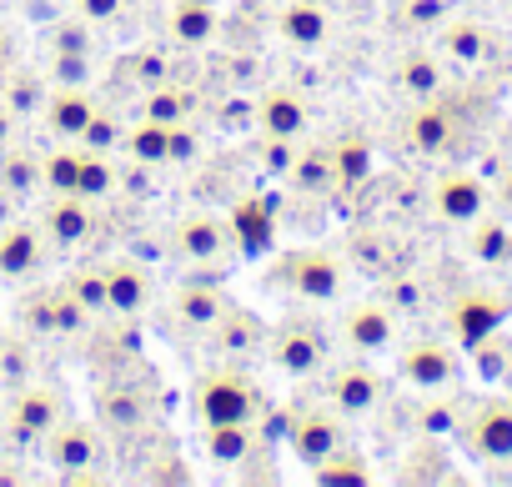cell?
Instances as JSON below:
<instances>
[{"instance_id": "6da1fadb", "label": "cell", "mask_w": 512, "mask_h": 487, "mask_svg": "<svg viewBox=\"0 0 512 487\" xmlns=\"http://www.w3.org/2000/svg\"><path fill=\"white\" fill-rule=\"evenodd\" d=\"M191 417L196 427H221V422H262L267 417V392L251 382L241 362H211L191 382Z\"/></svg>"}, {"instance_id": "7a4b0ae2", "label": "cell", "mask_w": 512, "mask_h": 487, "mask_svg": "<svg viewBox=\"0 0 512 487\" xmlns=\"http://www.w3.org/2000/svg\"><path fill=\"white\" fill-rule=\"evenodd\" d=\"M337 352V337L322 317L312 312H297V317H282L272 332H267V362L287 377H317Z\"/></svg>"}, {"instance_id": "3957f363", "label": "cell", "mask_w": 512, "mask_h": 487, "mask_svg": "<svg viewBox=\"0 0 512 487\" xmlns=\"http://www.w3.org/2000/svg\"><path fill=\"white\" fill-rule=\"evenodd\" d=\"M277 287H287L292 297L322 307V302H337L342 297V282H347V257L337 247H302V252H287L272 272Z\"/></svg>"}, {"instance_id": "277c9868", "label": "cell", "mask_w": 512, "mask_h": 487, "mask_svg": "<svg viewBox=\"0 0 512 487\" xmlns=\"http://www.w3.org/2000/svg\"><path fill=\"white\" fill-rule=\"evenodd\" d=\"M41 447H46V462H51L66 482H96V477H101L96 462L106 457V432H101L96 417H71V412H66Z\"/></svg>"}, {"instance_id": "5b68a950", "label": "cell", "mask_w": 512, "mask_h": 487, "mask_svg": "<svg viewBox=\"0 0 512 487\" xmlns=\"http://www.w3.org/2000/svg\"><path fill=\"white\" fill-rule=\"evenodd\" d=\"M462 136H467V126H462L457 101H447V91H437V96H427V101H412V111L402 116V141H407V151H417V156H427V161L452 156V151L462 146Z\"/></svg>"}, {"instance_id": "8992f818", "label": "cell", "mask_w": 512, "mask_h": 487, "mask_svg": "<svg viewBox=\"0 0 512 487\" xmlns=\"http://www.w3.org/2000/svg\"><path fill=\"white\" fill-rule=\"evenodd\" d=\"M452 437L477 462H512V397H472Z\"/></svg>"}, {"instance_id": "52a82bcc", "label": "cell", "mask_w": 512, "mask_h": 487, "mask_svg": "<svg viewBox=\"0 0 512 487\" xmlns=\"http://www.w3.org/2000/svg\"><path fill=\"white\" fill-rule=\"evenodd\" d=\"M61 417H66V392L56 382H26L16 387L11 407L0 412V427H6L16 447H41Z\"/></svg>"}, {"instance_id": "ba28073f", "label": "cell", "mask_w": 512, "mask_h": 487, "mask_svg": "<svg viewBox=\"0 0 512 487\" xmlns=\"http://www.w3.org/2000/svg\"><path fill=\"white\" fill-rule=\"evenodd\" d=\"M397 377L412 392H447L462 382V352L452 337H407L397 352Z\"/></svg>"}, {"instance_id": "9c48e42d", "label": "cell", "mask_w": 512, "mask_h": 487, "mask_svg": "<svg viewBox=\"0 0 512 487\" xmlns=\"http://www.w3.org/2000/svg\"><path fill=\"white\" fill-rule=\"evenodd\" d=\"M322 397H327L347 422H362V417H372V412L382 407L387 377H382L377 367H367L362 357H352V362H327V367H322Z\"/></svg>"}, {"instance_id": "30bf717a", "label": "cell", "mask_w": 512, "mask_h": 487, "mask_svg": "<svg viewBox=\"0 0 512 487\" xmlns=\"http://www.w3.org/2000/svg\"><path fill=\"white\" fill-rule=\"evenodd\" d=\"M282 422H287V442H292V452H297L307 467L322 462L327 452L347 447V417H342L332 402H297V407L282 412Z\"/></svg>"}, {"instance_id": "8fae6325", "label": "cell", "mask_w": 512, "mask_h": 487, "mask_svg": "<svg viewBox=\"0 0 512 487\" xmlns=\"http://www.w3.org/2000/svg\"><path fill=\"white\" fill-rule=\"evenodd\" d=\"M507 317V297L497 287H457L442 307V322H447V337L462 342V347H477L487 342Z\"/></svg>"}, {"instance_id": "7c38bea8", "label": "cell", "mask_w": 512, "mask_h": 487, "mask_svg": "<svg viewBox=\"0 0 512 487\" xmlns=\"http://www.w3.org/2000/svg\"><path fill=\"white\" fill-rule=\"evenodd\" d=\"M96 422L111 437H136L156 422V392L131 377H111L96 387Z\"/></svg>"}, {"instance_id": "4fadbf2b", "label": "cell", "mask_w": 512, "mask_h": 487, "mask_svg": "<svg viewBox=\"0 0 512 487\" xmlns=\"http://www.w3.org/2000/svg\"><path fill=\"white\" fill-rule=\"evenodd\" d=\"M487 181L467 166H442L432 181H427V211L442 221V226H467L487 211Z\"/></svg>"}, {"instance_id": "5bb4252c", "label": "cell", "mask_w": 512, "mask_h": 487, "mask_svg": "<svg viewBox=\"0 0 512 487\" xmlns=\"http://www.w3.org/2000/svg\"><path fill=\"white\" fill-rule=\"evenodd\" d=\"M171 252L191 267H226V257L236 252V236L226 226V216L216 211H186L171 226Z\"/></svg>"}, {"instance_id": "9a60e30c", "label": "cell", "mask_w": 512, "mask_h": 487, "mask_svg": "<svg viewBox=\"0 0 512 487\" xmlns=\"http://www.w3.org/2000/svg\"><path fill=\"white\" fill-rule=\"evenodd\" d=\"M337 342H342L352 357H382V352H392V342H397V312H392L382 297L347 302L342 317H337Z\"/></svg>"}, {"instance_id": "2e32d148", "label": "cell", "mask_w": 512, "mask_h": 487, "mask_svg": "<svg viewBox=\"0 0 512 487\" xmlns=\"http://www.w3.org/2000/svg\"><path fill=\"white\" fill-rule=\"evenodd\" d=\"M21 332L26 337H76L86 322H91V312L76 302V297H66V287H41V292H26L21 297Z\"/></svg>"}, {"instance_id": "e0dca14e", "label": "cell", "mask_w": 512, "mask_h": 487, "mask_svg": "<svg viewBox=\"0 0 512 487\" xmlns=\"http://www.w3.org/2000/svg\"><path fill=\"white\" fill-rule=\"evenodd\" d=\"M272 26L292 51H322V46L337 41V11L327 0H287Z\"/></svg>"}, {"instance_id": "ac0fdd59", "label": "cell", "mask_w": 512, "mask_h": 487, "mask_svg": "<svg viewBox=\"0 0 512 487\" xmlns=\"http://www.w3.org/2000/svg\"><path fill=\"white\" fill-rule=\"evenodd\" d=\"M231 312V297L216 287V282H181L171 297H166V317L191 332V337H206L221 317Z\"/></svg>"}, {"instance_id": "d6986e66", "label": "cell", "mask_w": 512, "mask_h": 487, "mask_svg": "<svg viewBox=\"0 0 512 487\" xmlns=\"http://www.w3.org/2000/svg\"><path fill=\"white\" fill-rule=\"evenodd\" d=\"M201 452H206L211 467L236 472V467H246V462H256V457L267 452V432H262V422H221V427H201Z\"/></svg>"}, {"instance_id": "ffe728a7", "label": "cell", "mask_w": 512, "mask_h": 487, "mask_svg": "<svg viewBox=\"0 0 512 487\" xmlns=\"http://www.w3.org/2000/svg\"><path fill=\"white\" fill-rule=\"evenodd\" d=\"M46 231L36 221H6L0 226V282H31L46 262Z\"/></svg>"}, {"instance_id": "44dd1931", "label": "cell", "mask_w": 512, "mask_h": 487, "mask_svg": "<svg viewBox=\"0 0 512 487\" xmlns=\"http://www.w3.org/2000/svg\"><path fill=\"white\" fill-rule=\"evenodd\" d=\"M437 51L442 61H457V66H487L497 56V36L477 16H447L437 26Z\"/></svg>"}, {"instance_id": "7402d4cb", "label": "cell", "mask_w": 512, "mask_h": 487, "mask_svg": "<svg viewBox=\"0 0 512 487\" xmlns=\"http://www.w3.org/2000/svg\"><path fill=\"white\" fill-rule=\"evenodd\" d=\"M106 302H111V312H116L121 322L146 317V312H151V302H156L151 272H146L141 262H131V257L106 262Z\"/></svg>"}, {"instance_id": "603a6c76", "label": "cell", "mask_w": 512, "mask_h": 487, "mask_svg": "<svg viewBox=\"0 0 512 487\" xmlns=\"http://www.w3.org/2000/svg\"><path fill=\"white\" fill-rule=\"evenodd\" d=\"M96 91L91 86H51L46 91V106H41V121L56 141H81V131L91 126L96 116Z\"/></svg>"}, {"instance_id": "cb8c5ba5", "label": "cell", "mask_w": 512, "mask_h": 487, "mask_svg": "<svg viewBox=\"0 0 512 487\" xmlns=\"http://www.w3.org/2000/svg\"><path fill=\"white\" fill-rule=\"evenodd\" d=\"M121 151L131 161H141V166H166V161H181L191 151V136H186V126H161V121L141 116L136 126H126Z\"/></svg>"}, {"instance_id": "d4e9b609", "label": "cell", "mask_w": 512, "mask_h": 487, "mask_svg": "<svg viewBox=\"0 0 512 487\" xmlns=\"http://www.w3.org/2000/svg\"><path fill=\"white\" fill-rule=\"evenodd\" d=\"M392 86L407 101H427L437 91H447V71H442V51L437 46H407L392 61Z\"/></svg>"}, {"instance_id": "484cf974", "label": "cell", "mask_w": 512, "mask_h": 487, "mask_svg": "<svg viewBox=\"0 0 512 487\" xmlns=\"http://www.w3.org/2000/svg\"><path fill=\"white\" fill-rule=\"evenodd\" d=\"M267 332H272V327H267L262 317L231 302V312H226L206 337H211V352H216L221 362H236V357H251V352H267Z\"/></svg>"}, {"instance_id": "4316f807", "label": "cell", "mask_w": 512, "mask_h": 487, "mask_svg": "<svg viewBox=\"0 0 512 487\" xmlns=\"http://www.w3.org/2000/svg\"><path fill=\"white\" fill-rule=\"evenodd\" d=\"M41 231H46L51 247H81L96 231V211H91L86 196H51L41 206Z\"/></svg>"}, {"instance_id": "83f0119b", "label": "cell", "mask_w": 512, "mask_h": 487, "mask_svg": "<svg viewBox=\"0 0 512 487\" xmlns=\"http://www.w3.org/2000/svg\"><path fill=\"white\" fill-rule=\"evenodd\" d=\"M256 131L262 136H302L307 131V96L297 86H267L256 96Z\"/></svg>"}, {"instance_id": "f1b7e54d", "label": "cell", "mask_w": 512, "mask_h": 487, "mask_svg": "<svg viewBox=\"0 0 512 487\" xmlns=\"http://www.w3.org/2000/svg\"><path fill=\"white\" fill-rule=\"evenodd\" d=\"M166 31L176 46H211L221 36V11L211 6V0H171V16H166Z\"/></svg>"}, {"instance_id": "f546056e", "label": "cell", "mask_w": 512, "mask_h": 487, "mask_svg": "<svg viewBox=\"0 0 512 487\" xmlns=\"http://www.w3.org/2000/svg\"><path fill=\"white\" fill-rule=\"evenodd\" d=\"M467 231V257L482 262V267H512V226L507 216H477L462 226Z\"/></svg>"}, {"instance_id": "4dcf8cb0", "label": "cell", "mask_w": 512, "mask_h": 487, "mask_svg": "<svg viewBox=\"0 0 512 487\" xmlns=\"http://www.w3.org/2000/svg\"><path fill=\"white\" fill-rule=\"evenodd\" d=\"M46 91H51V81H46L36 66H6V71H0V101L16 111L21 126H26L31 116H41Z\"/></svg>"}, {"instance_id": "1f68e13d", "label": "cell", "mask_w": 512, "mask_h": 487, "mask_svg": "<svg viewBox=\"0 0 512 487\" xmlns=\"http://www.w3.org/2000/svg\"><path fill=\"white\" fill-rule=\"evenodd\" d=\"M287 181H292V191H297V196H327L332 186H342V181H337V156H332V141L302 146V151H297V166L287 171Z\"/></svg>"}, {"instance_id": "d6a6232c", "label": "cell", "mask_w": 512, "mask_h": 487, "mask_svg": "<svg viewBox=\"0 0 512 487\" xmlns=\"http://www.w3.org/2000/svg\"><path fill=\"white\" fill-rule=\"evenodd\" d=\"M347 262H352L357 272H367V277H387L392 267H402V262H397V241H392L382 226H357V231L347 236Z\"/></svg>"}, {"instance_id": "836d02e7", "label": "cell", "mask_w": 512, "mask_h": 487, "mask_svg": "<svg viewBox=\"0 0 512 487\" xmlns=\"http://www.w3.org/2000/svg\"><path fill=\"white\" fill-rule=\"evenodd\" d=\"M0 191L11 201H26L41 191V151H31L26 141L0 146Z\"/></svg>"}, {"instance_id": "e575fe53", "label": "cell", "mask_w": 512, "mask_h": 487, "mask_svg": "<svg viewBox=\"0 0 512 487\" xmlns=\"http://www.w3.org/2000/svg\"><path fill=\"white\" fill-rule=\"evenodd\" d=\"M196 106H201V96H196L191 86H181V81H161V86L146 91L141 116H146V121H161V126H186V121L196 116Z\"/></svg>"}, {"instance_id": "d590c367", "label": "cell", "mask_w": 512, "mask_h": 487, "mask_svg": "<svg viewBox=\"0 0 512 487\" xmlns=\"http://www.w3.org/2000/svg\"><path fill=\"white\" fill-rule=\"evenodd\" d=\"M312 482H322V487H367L372 482V462H367V452L362 447H337V452H327L322 462H312Z\"/></svg>"}, {"instance_id": "8d00e7d4", "label": "cell", "mask_w": 512, "mask_h": 487, "mask_svg": "<svg viewBox=\"0 0 512 487\" xmlns=\"http://www.w3.org/2000/svg\"><path fill=\"white\" fill-rule=\"evenodd\" d=\"M462 407H467V397H462L457 387H447V392H422V402H417V432H422V437H452L457 422H462Z\"/></svg>"}, {"instance_id": "74e56055", "label": "cell", "mask_w": 512, "mask_h": 487, "mask_svg": "<svg viewBox=\"0 0 512 487\" xmlns=\"http://www.w3.org/2000/svg\"><path fill=\"white\" fill-rule=\"evenodd\" d=\"M392 312H402V317H417V312H427L432 307V287L417 277V272H407V267H392L387 277H382V292H377Z\"/></svg>"}, {"instance_id": "f35d334b", "label": "cell", "mask_w": 512, "mask_h": 487, "mask_svg": "<svg viewBox=\"0 0 512 487\" xmlns=\"http://www.w3.org/2000/svg\"><path fill=\"white\" fill-rule=\"evenodd\" d=\"M0 382H6L11 392L36 382V337H26V332L0 337Z\"/></svg>"}, {"instance_id": "ab89813d", "label": "cell", "mask_w": 512, "mask_h": 487, "mask_svg": "<svg viewBox=\"0 0 512 487\" xmlns=\"http://www.w3.org/2000/svg\"><path fill=\"white\" fill-rule=\"evenodd\" d=\"M76 181H81V146L76 141H66L51 156H41V186H46V196H76Z\"/></svg>"}, {"instance_id": "60d3db41", "label": "cell", "mask_w": 512, "mask_h": 487, "mask_svg": "<svg viewBox=\"0 0 512 487\" xmlns=\"http://www.w3.org/2000/svg\"><path fill=\"white\" fill-rule=\"evenodd\" d=\"M397 477H402V482H447L452 467H447V452L437 447V437H422V442L407 452V462L397 467Z\"/></svg>"}, {"instance_id": "b9f144b4", "label": "cell", "mask_w": 512, "mask_h": 487, "mask_svg": "<svg viewBox=\"0 0 512 487\" xmlns=\"http://www.w3.org/2000/svg\"><path fill=\"white\" fill-rule=\"evenodd\" d=\"M61 287H66V297H76L91 317H106V312H111V302H106V267H71Z\"/></svg>"}, {"instance_id": "7bdbcfd3", "label": "cell", "mask_w": 512, "mask_h": 487, "mask_svg": "<svg viewBox=\"0 0 512 487\" xmlns=\"http://www.w3.org/2000/svg\"><path fill=\"white\" fill-rule=\"evenodd\" d=\"M111 191H116V161H111L106 151H86V146H81V181H76V196L101 201V196H111Z\"/></svg>"}, {"instance_id": "ee69618b", "label": "cell", "mask_w": 512, "mask_h": 487, "mask_svg": "<svg viewBox=\"0 0 512 487\" xmlns=\"http://www.w3.org/2000/svg\"><path fill=\"white\" fill-rule=\"evenodd\" d=\"M121 136H126V126H121V121H116V111H111V106L101 101V106H96V116H91V126L81 131V141H76V146L116 156V151H121Z\"/></svg>"}, {"instance_id": "f6af8a7d", "label": "cell", "mask_w": 512, "mask_h": 487, "mask_svg": "<svg viewBox=\"0 0 512 487\" xmlns=\"http://www.w3.org/2000/svg\"><path fill=\"white\" fill-rule=\"evenodd\" d=\"M297 151H302L297 136H262V141H256V161H262V171L267 176H282V181L297 166Z\"/></svg>"}, {"instance_id": "bcb514c9", "label": "cell", "mask_w": 512, "mask_h": 487, "mask_svg": "<svg viewBox=\"0 0 512 487\" xmlns=\"http://www.w3.org/2000/svg\"><path fill=\"white\" fill-rule=\"evenodd\" d=\"M46 81L51 86H86L91 81V56L86 51H51Z\"/></svg>"}, {"instance_id": "7dc6e473", "label": "cell", "mask_w": 512, "mask_h": 487, "mask_svg": "<svg viewBox=\"0 0 512 487\" xmlns=\"http://www.w3.org/2000/svg\"><path fill=\"white\" fill-rule=\"evenodd\" d=\"M332 156H337V181H362L367 176V146L357 136L332 141Z\"/></svg>"}, {"instance_id": "c3c4849f", "label": "cell", "mask_w": 512, "mask_h": 487, "mask_svg": "<svg viewBox=\"0 0 512 487\" xmlns=\"http://www.w3.org/2000/svg\"><path fill=\"white\" fill-rule=\"evenodd\" d=\"M51 51H86L91 56V21H81V16L61 21L56 36H51Z\"/></svg>"}, {"instance_id": "681fc988", "label": "cell", "mask_w": 512, "mask_h": 487, "mask_svg": "<svg viewBox=\"0 0 512 487\" xmlns=\"http://www.w3.org/2000/svg\"><path fill=\"white\" fill-rule=\"evenodd\" d=\"M126 71H131L146 91H151V86H161V81H171V66H166V56H156V51H136Z\"/></svg>"}, {"instance_id": "f907efd6", "label": "cell", "mask_w": 512, "mask_h": 487, "mask_svg": "<svg viewBox=\"0 0 512 487\" xmlns=\"http://www.w3.org/2000/svg\"><path fill=\"white\" fill-rule=\"evenodd\" d=\"M121 11H126V0H76V16L91 26H111L121 21Z\"/></svg>"}, {"instance_id": "816d5d0a", "label": "cell", "mask_w": 512, "mask_h": 487, "mask_svg": "<svg viewBox=\"0 0 512 487\" xmlns=\"http://www.w3.org/2000/svg\"><path fill=\"white\" fill-rule=\"evenodd\" d=\"M231 221H251V247H256V241H267V206H236V216Z\"/></svg>"}, {"instance_id": "f5cc1de1", "label": "cell", "mask_w": 512, "mask_h": 487, "mask_svg": "<svg viewBox=\"0 0 512 487\" xmlns=\"http://www.w3.org/2000/svg\"><path fill=\"white\" fill-rule=\"evenodd\" d=\"M487 196L497 201V211H502V216H512V166H502V171H497V181L487 186Z\"/></svg>"}, {"instance_id": "db71d44e", "label": "cell", "mask_w": 512, "mask_h": 487, "mask_svg": "<svg viewBox=\"0 0 512 487\" xmlns=\"http://www.w3.org/2000/svg\"><path fill=\"white\" fill-rule=\"evenodd\" d=\"M16 131H21V121H16V111L0 101V146H11L16 141Z\"/></svg>"}, {"instance_id": "11a10c76", "label": "cell", "mask_w": 512, "mask_h": 487, "mask_svg": "<svg viewBox=\"0 0 512 487\" xmlns=\"http://www.w3.org/2000/svg\"><path fill=\"white\" fill-rule=\"evenodd\" d=\"M6 51H11V41H6V26H0V71H6Z\"/></svg>"}, {"instance_id": "9f6ffc18", "label": "cell", "mask_w": 512, "mask_h": 487, "mask_svg": "<svg viewBox=\"0 0 512 487\" xmlns=\"http://www.w3.org/2000/svg\"><path fill=\"white\" fill-rule=\"evenodd\" d=\"M126 6H131V0H126Z\"/></svg>"}, {"instance_id": "6f0895ef", "label": "cell", "mask_w": 512, "mask_h": 487, "mask_svg": "<svg viewBox=\"0 0 512 487\" xmlns=\"http://www.w3.org/2000/svg\"><path fill=\"white\" fill-rule=\"evenodd\" d=\"M0 196H6V191H0Z\"/></svg>"}]
</instances>
